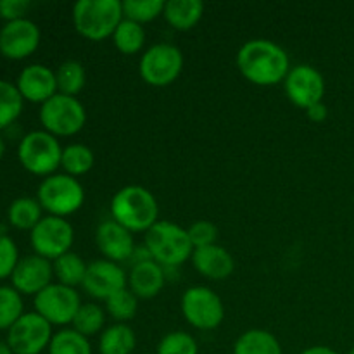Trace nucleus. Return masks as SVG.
Returning a JSON list of instances; mask_svg holds the SVG:
<instances>
[{
  "instance_id": "c756f323",
  "label": "nucleus",
  "mask_w": 354,
  "mask_h": 354,
  "mask_svg": "<svg viewBox=\"0 0 354 354\" xmlns=\"http://www.w3.org/2000/svg\"><path fill=\"white\" fill-rule=\"evenodd\" d=\"M47 351L48 354H92V346L75 328H62L55 332Z\"/></svg>"
},
{
  "instance_id": "a19ab883",
  "label": "nucleus",
  "mask_w": 354,
  "mask_h": 354,
  "mask_svg": "<svg viewBox=\"0 0 354 354\" xmlns=\"http://www.w3.org/2000/svg\"><path fill=\"white\" fill-rule=\"evenodd\" d=\"M0 354H14L12 349L9 348V344L3 341H0Z\"/></svg>"
},
{
  "instance_id": "4c0bfd02",
  "label": "nucleus",
  "mask_w": 354,
  "mask_h": 354,
  "mask_svg": "<svg viewBox=\"0 0 354 354\" xmlns=\"http://www.w3.org/2000/svg\"><path fill=\"white\" fill-rule=\"evenodd\" d=\"M31 3L28 0H0V17L7 23L24 19Z\"/></svg>"
},
{
  "instance_id": "9d476101",
  "label": "nucleus",
  "mask_w": 354,
  "mask_h": 354,
  "mask_svg": "<svg viewBox=\"0 0 354 354\" xmlns=\"http://www.w3.org/2000/svg\"><path fill=\"white\" fill-rule=\"evenodd\" d=\"M31 248L35 254L55 261L62 254L71 251L75 242V230L66 218L59 216H44L40 223L31 230L30 235Z\"/></svg>"
},
{
  "instance_id": "f257e3e1",
  "label": "nucleus",
  "mask_w": 354,
  "mask_h": 354,
  "mask_svg": "<svg viewBox=\"0 0 354 354\" xmlns=\"http://www.w3.org/2000/svg\"><path fill=\"white\" fill-rule=\"evenodd\" d=\"M235 62L241 75L258 86L282 83L290 71L289 54L279 44L266 38L245 41L239 48Z\"/></svg>"
},
{
  "instance_id": "e433bc0d",
  "label": "nucleus",
  "mask_w": 354,
  "mask_h": 354,
  "mask_svg": "<svg viewBox=\"0 0 354 354\" xmlns=\"http://www.w3.org/2000/svg\"><path fill=\"white\" fill-rule=\"evenodd\" d=\"M19 259L16 242L9 235L0 234V280L7 279V277L10 279Z\"/></svg>"
},
{
  "instance_id": "f704fd0d",
  "label": "nucleus",
  "mask_w": 354,
  "mask_h": 354,
  "mask_svg": "<svg viewBox=\"0 0 354 354\" xmlns=\"http://www.w3.org/2000/svg\"><path fill=\"white\" fill-rule=\"evenodd\" d=\"M158 354H199L197 341L187 332H169L159 341Z\"/></svg>"
},
{
  "instance_id": "7ed1b4c3",
  "label": "nucleus",
  "mask_w": 354,
  "mask_h": 354,
  "mask_svg": "<svg viewBox=\"0 0 354 354\" xmlns=\"http://www.w3.org/2000/svg\"><path fill=\"white\" fill-rule=\"evenodd\" d=\"M123 19V2L120 0H78L73 6L75 30L90 41L113 37Z\"/></svg>"
},
{
  "instance_id": "6e6552de",
  "label": "nucleus",
  "mask_w": 354,
  "mask_h": 354,
  "mask_svg": "<svg viewBox=\"0 0 354 354\" xmlns=\"http://www.w3.org/2000/svg\"><path fill=\"white\" fill-rule=\"evenodd\" d=\"M183 69V54L171 44H156L140 57L138 73L147 85L162 88L178 80Z\"/></svg>"
},
{
  "instance_id": "f03ea898",
  "label": "nucleus",
  "mask_w": 354,
  "mask_h": 354,
  "mask_svg": "<svg viewBox=\"0 0 354 354\" xmlns=\"http://www.w3.org/2000/svg\"><path fill=\"white\" fill-rule=\"evenodd\" d=\"M111 216L131 234H145L159 221L154 194L142 185H127L111 199Z\"/></svg>"
},
{
  "instance_id": "0eeeda50",
  "label": "nucleus",
  "mask_w": 354,
  "mask_h": 354,
  "mask_svg": "<svg viewBox=\"0 0 354 354\" xmlns=\"http://www.w3.org/2000/svg\"><path fill=\"white\" fill-rule=\"evenodd\" d=\"M40 123L45 131L54 137H73L83 130L86 123L85 106L76 97L55 93L41 104Z\"/></svg>"
},
{
  "instance_id": "6ab92c4d",
  "label": "nucleus",
  "mask_w": 354,
  "mask_h": 354,
  "mask_svg": "<svg viewBox=\"0 0 354 354\" xmlns=\"http://www.w3.org/2000/svg\"><path fill=\"white\" fill-rule=\"evenodd\" d=\"M190 259L197 273L209 280H227L235 270L234 256L218 244L194 249Z\"/></svg>"
},
{
  "instance_id": "1a4fd4ad",
  "label": "nucleus",
  "mask_w": 354,
  "mask_h": 354,
  "mask_svg": "<svg viewBox=\"0 0 354 354\" xmlns=\"http://www.w3.org/2000/svg\"><path fill=\"white\" fill-rule=\"evenodd\" d=\"M180 306L187 324L197 330H214L225 318L223 301L209 287H189L183 292Z\"/></svg>"
},
{
  "instance_id": "2eb2a0df",
  "label": "nucleus",
  "mask_w": 354,
  "mask_h": 354,
  "mask_svg": "<svg viewBox=\"0 0 354 354\" xmlns=\"http://www.w3.org/2000/svg\"><path fill=\"white\" fill-rule=\"evenodd\" d=\"M127 286L128 275L118 263L109 261V259H97V261L88 263L82 287L88 296L106 301L113 294L127 289Z\"/></svg>"
},
{
  "instance_id": "58836bf2",
  "label": "nucleus",
  "mask_w": 354,
  "mask_h": 354,
  "mask_svg": "<svg viewBox=\"0 0 354 354\" xmlns=\"http://www.w3.org/2000/svg\"><path fill=\"white\" fill-rule=\"evenodd\" d=\"M306 116L308 120L313 121V123H324V121L328 118V107L325 106L324 102L315 104V106L308 107Z\"/></svg>"
},
{
  "instance_id": "c9c22d12",
  "label": "nucleus",
  "mask_w": 354,
  "mask_h": 354,
  "mask_svg": "<svg viewBox=\"0 0 354 354\" xmlns=\"http://www.w3.org/2000/svg\"><path fill=\"white\" fill-rule=\"evenodd\" d=\"M187 234H189L194 249L207 248V245L216 244L218 227L213 223V221L199 220L187 228Z\"/></svg>"
},
{
  "instance_id": "2f4dec72",
  "label": "nucleus",
  "mask_w": 354,
  "mask_h": 354,
  "mask_svg": "<svg viewBox=\"0 0 354 354\" xmlns=\"http://www.w3.org/2000/svg\"><path fill=\"white\" fill-rule=\"evenodd\" d=\"M106 303V311L116 324H127L131 318H135L138 311V297L130 289H123L120 292L113 294Z\"/></svg>"
},
{
  "instance_id": "b1692460",
  "label": "nucleus",
  "mask_w": 354,
  "mask_h": 354,
  "mask_svg": "<svg viewBox=\"0 0 354 354\" xmlns=\"http://www.w3.org/2000/svg\"><path fill=\"white\" fill-rule=\"evenodd\" d=\"M41 206L38 203V199L33 197H19V199L12 201L7 209V218H9V223L12 225L17 230H33L41 216Z\"/></svg>"
},
{
  "instance_id": "79ce46f5",
  "label": "nucleus",
  "mask_w": 354,
  "mask_h": 354,
  "mask_svg": "<svg viewBox=\"0 0 354 354\" xmlns=\"http://www.w3.org/2000/svg\"><path fill=\"white\" fill-rule=\"evenodd\" d=\"M3 152H6V142H3V138L0 137V159L3 158Z\"/></svg>"
},
{
  "instance_id": "a878e982",
  "label": "nucleus",
  "mask_w": 354,
  "mask_h": 354,
  "mask_svg": "<svg viewBox=\"0 0 354 354\" xmlns=\"http://www.w3.org/2000/svg\"><path fill=\"white\" fill-rule=\"evenodd\" d=\"M52 266H54V277L57 279V282L62 283V286L73 287V289L83 286L86 268H88V265L83 261L82 256L73 251L66 252L61 258L52 261Z\"/></svg>"
},
{
  "instance_id": "423d86ee",
  "label": "nucleus",
  "mask_w": 354,
  "mask_h": 354,
  "mask_svg": "<svg viewBox=\"0 0 354 354\" xmlns=\"http://www.w3.org/2000/svg\"><path fill=\"white\" fill-rule=\"evenodd\" d=\"M37 199L41 209L47 211L50 216L66 218L82 209L85 203V190L78 178H73L66 173H55L40 183Z\"/></svg>"
},
{
  "instance_id": "dca6fc26",
  "label": "nucleus",
  "mask_w": 354,
  "mask_h": 354,
  "mask_svg": "<svg viewBox=\"0 0 354 354\" xmlns=\"http://www.w3.org/2000/svg\"><path fill=\"white\" fill-rule=\"evenodd\" d=\"M54 277V266L52 261L41 258L38 254L24 256L14 268L10 280L12 287L21 294V296H37L45 287L52 283Z\"/></svg>"
},
{
  "instance_id": "20e7f679",
  "label": "nucleus",
  "mask_w": 354,
  "mask_h": 354,
  "mask_svg": "<svg viewBox=\"0 0 354 354\" xmlns=\"http://www.w3.org/2000/svg\"><path fill=\"white\" fill-rule=\"evenodd\" d=\"M145 249L151 259L165 270L182 266L192 258L194 252L187 228L168 220H159L151 230L145 232Z\"/></svg>"
},
{
  "instance_id": "c85d7f7f",
  "label": "nucleus",
  "mask_w": 354,
  "mask_h": 354,
  "mask_svg": "<svg viewBox=\"0 0 354 354\" xmlns=\"http://www.w3.org/2000/svg\"><path fill=\"white\" fill-rule=\"evenodd\" d=\"M71 325L78 334L85 335L86 339L95 334H102V330L106 328L104 327L106 325V311L99 304H82L80 310L76 311L75 320H73Z\"/></svg>"
},
{
  "instance_id": "4be33fe9",
  "label": "nucleus",
  "mask_w": 354,
  "mask_h": 354,
  "mask_svg": "<svg viewBox=\"0 0 354 354\" xmlns=\"http://www.w3.org/2000/svg\"><path fill=\"white\" fill-rule=\"evenodd\" d=\"M137 348V335L128 324L106 327L99 339L100 354H131Z\"/></svg>"
},
{
  "instance_id": "412c9836",
  "label": "nucleus",
  "mask_w": 354,
  "mask_h": 354,
  "mask_svg": "<svg viewBox=\"0 0 354 354\" xmlns=\"http://www.w3.org/2000/svg\"><path fill=\"white\" fill-rule=\"evenodd\" d=\"M203 14L204 3L201 0H168L162 16L173 30L189 31L197 26Z\"/></svg>"
},
{
  "instance_id": "a211bd4d",
  "label": "nucleus",
  "mask_w": 354,
  "mask_h": 354,
  "mask_svg": "<svg viewBox=\"0 0 354 354\" xmlns=\"http://www.w3.org/2000/svg\"><path fill=\"white\" fill-rule=\"evenodd\" d=\"M21 97L28 102L45 104L57 92L55 71L44 64H30L19 73L16 82Z\"/></svg>"
},
{
  "instance_id": "ddd939ff",
  "label": "nucleus",
  "mask_w": 354,
  "mask_h": 354,
  "mask_svg": "<svg viewBox=\"0 0 354 354\" xmlns=\"http://www.w3.org/2000/svg\"><path fill=\"white\" fill-rule=\"evenodd\" d=\"M283 88L294 106L306 111L315 104L324 102L325 78L315 66L297 64L290 68L289 75L283 80Z\"/></svg>"
},
{
  "instance_id": "4468645a",
  "label": "nucleus",
  "mask_w": 354,
  "mask_h": 354,
  "mask_svg": "<svg viewBox=\"0 0 354 354\" xmlns=\"http://www.w3.org/2000/svg\"><path fill=\"white\" fill-rule=\"evenodd\" d=\"M40 38V28L28 17L10 21L0 30V54L12 61L26 59L37 50Z\"/></svg>"
},
{
  "instance_id": "37998d69",
  "label": "nucleus",
  "mask_w": 354,
  "mask_h": 354,
  "mask_svg": "<svg viewBox=\"0 0 354 354\" xmlns=\"http://www.w3.org/2000/svg\"><path fill=\"white\" fill-rule=\"evenodd\" d=\"M348 354H354V346H353L351 349H349V353H348Z\"/></svg>"
},
{
  "instance_id": "7c9ffc66",
  "label": "nucleus",
  "mask_w": 354,
  "mask_h": 354,
  "mask_svg": "<svg viewBox=\"0 0 354 354\" xmlns=\"http://www.w3.org/2000/svg\"><path fill=\"white\" fill-rule=\"evenodd\" d=\"M24 99L16 85L0 80V130L12 124L23 111Z\"/></svg>"
},
{
  "instance_id": "aec40b11",
  "label": "nucleus",
  "mask_w": 354,
  "mask_h": 354,
  "mask_svg": "<svg viewBox=\"0 0 354 354\" xmlns=\"http://www.w3.org/2000/svg\"><path fill=\"white\" fill-rule=\"evenodd\" d=\"M166 283V270L154 259L138 261L131 266L128 275V289L140 299H152Z\"/></svg>"
},
{
  "instance_id": "9b49d317",
  "label": "nucleus",
  "mask_w": 354,
  "mask_h": 354,
  "mask_svg": "<svg viewBox=\"0 0 354 354\" xmlns=\"http://www.w3.org/2000/svg\"><path fill=\"white\" fill-rule=\"evenodd\" d=\"M82 299L76 289L55 282L35 296V311L50 325H69L75 320Z\"/></svg>"
},
{
  "instance_id": "5701e85b",
  "label": "nucleus",
  "mask_w": 354,
  "mask_h": 354,
  "mask_svg": "<svg viewBox=\"0 0 354 354\" xmlns=\"http://www.w3.org/2000/svg\"><path fill=\"white\" fill-rule=\"evenodd\" d=\"M234 354H283L279 339L263 328H251L237 337Z\"/></svg>"
},
{
  "instance_id": "39448f33",
  "label": "nucleus",
  "mask_w": 354,
  "mask_h": 354,
  "mask_svg": "<svg viewBox=\"0 0 354 354\" xmlns=\"http://www.w3.org/2000/svg\"><path fill=\"white\" fill-rule=\"evenodd\" d=\"M17 158L21 166L31 175L50 176L61 168L62 147L57 137L45 130H35L24 135L17 147Z\"/></svg>"
},
{
  "instance_id": "473e14b6",
  "label": "nucleus",
  "mask_w": 354,
  "mask_h": 354,
  "mask_svg": "<svg viewBox=\"0 0 354 354\" xmlns=\"http://www.w3.org/2000/svg\"><path fill=\"white\" fill-rule=\"evenodd\" d=\"M166 2L162 0H124L123 16L124 19L135 21L138 24L151 23L165 12Z\"/></svg>"
},
{
  "instance_id": "ea45409f",
  "label": "nucleus",
  "mask_w": 354,
  "mask_h": 354,
  "mask_svg": "<svg viewBox=\"0 0 354 354\" xmlns=\"http://www.w3.org/2000/svg\"><path fill=\"white\" fill-rule=\"evenodd\" d=\"M299 354H339V353L334 351L332 348H328V346H311V348L304 349V351Z\"/></svg>"
},
{
  "instance_id": "f8f14e48",
  "label": "nucleus",
  "mask_w": 354,
  "mask_h": 354,
  "mask_svg": "<svg viewBox=\"0 0 354 354\" xmlns=\"http://www.w3.org/2000/svg\"><path fill=\"white\" fill-rule=\"evenodd\" d=\"M52 337V325L37 311L24 313L7 330V344L14 354H40L48 349Z\"/></svg>"
},
{
  "instance_id": "cd10ccee",
  "label": "nucleus",
  "mask_w": 354,
  "mask_h": 354,
  "mask_svg": "<svg viewBox=\"0 0 354 354\" xmlns=\"http://www.w3.org/2000/svg\"><path fill=\"white\" fill-rule=\"evenodd\" d=\"M55 80H57V92L62 95L76 97L86 83V73L82 62L78 61H64L55 69Z\"/></svg>"
},
{
  "instance_id": "393cba45",
  "label": "nucleus",
  "mask_w": 354,
  "mask_h": 354,
  "mask_svg": "<svg viewBox=\"0 0 354 354\" xmlns=\"http://www.w3.org/2000/svg\"><path fill=\"white\" fill-rule=\"evenodd\" d=\"M95 165V154L92 149L85 144H69L62 147L61 168L66 175L78 178L86 175Z\"/></svg>"
},
{
  "instance_id": "f3484780",
  "label": "nucleus",
  "mask_w": 354,
  "mask_h": 354,
  "mask_svg": "<svg viewBox=\"0 0 354 354\" xmlns=\"http://www.w3.org/2000/svg\"><path fill=\"white\" fill-rule=\"evenodd\" d=\"M95 244L99 251L102 252L104 259H109L113 263H123L127 259L133 258L135 254V239L130 230L121 227L120 223L111 218L102 221L95 230Z\"/></svg>"
},
{
  "instance_id": "bb28decb",
  "label": "nucleus",
  "mask_w": 354,
  "mask_h": 354,
  "mask_svg": "<svg viewBox=\"0 0 354 354\" xmlns=\"http://www.w3.org/2000/svg\"><path fill=\"white\" fill-rule=\"evenodd\" d=\"M111 38H113L114 47H116L121 54L135 55L144 48L145 30L142 24L135 23V21L123 19Z\"/></svg>"
},
{
  "instance_id": "72a5a7b5",
  "label": "nucleus",
  "mask_w": 354,
  "mask_h": 354,
  "mask_svg": "<svg viewBox=\"0 0 354 354\" xmlns=\"http://www.w3.org/2000/svg\"><path fill=\"white\" fill-rule=\"evenodd\" d=\"M23 315L21 294L14 287H0V330H9Z\"/></svg>"
}]
</instances>
